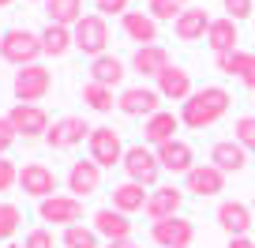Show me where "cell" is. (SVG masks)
Returning a JSON list of instances; mask_svg holds the SVG:
<instances>
[{
    "instance_id": "6da1fadb",
    "label": "cell",
    "mask_w": 255,
    "mask_h": 248,
    "mask_svg": "<svg viewBox=\"0 0 255 248\" xmlns=\"http://www.w3.org/2000/svg\"><path fill=\"white\" fill-rule=\"evenodd\" d=\"M229 105H233V98H229V90H225V87L191 90V98L184 102V109H180V124L203 132V128H210V124H218V120L229 113Z\"/></svg>"
},
{
    "instance_id": "7a4b0ae2",
    "label": "cell",
    "mask_w": 255,
    "mask_h": 248,
    "mask_svg": "<svg viewBox=\"0 0 255 248\" xmlns=\"http://www.w3.org/2000/svg\"><path fill=\"white\" fill-rule=\"evenodd\" d=\"M45 53V45H41V34H30L23 30V26H15V30H4V41H0V56L8 60V64H38V56Z\"/></svg>"
},
{
    "instance_id": "3957f363",
    "label": "cell",
    "mask_w": 255,
    "mask_h": 248,
    "mask_svg": "<svg viewBox=\"0 0 255 248\" xmlns=\"http://www.w3.org/2000/svg\"><path fill=\"white\" fill-rule=\"evenodd\" d=\"M124 173H128V181H139V184H146L150 188L154 181H158V173H161V162H158V151L154 147H146V143H135V147H128L124 151Z\"/></svg>"
},
{
    "instance_id": "277c9868",
    "label": "cell",
    "mask_w": 255,
    "mask_h": 248,
    "mask_svg": "<svg viewBox=\"0 0 255 248\" xmlns=\"http://www.w3.org/2000/svg\"><path fill=\"white\" fill-rule=\"evenodd\" d=\"M72 34H75V49L87 56H102L105 45H109V23H105V15H83L72 26Z\"/></svg>"
},
{
    "instance_id": "5b68a950",
    "label": "cell",
    "mask_w": 255,
    "mask_h": 248,
    "mask_svg": "<svg viewBox=\"0 0 255 248\" xmlns=\"http://www.w3.org/2000/svg\"><path fill=\"white\" fill-rule=\"evenodd\" d=\"M49 90H53V72H49L45 64L19 68V75H15V98H19V102H34V105H38Z\"/></svg>"
},
{
    "instance_id": "8992f818",
    "label": "cell",
    "mask_w": 255,
    "mask_h": 248,
    "mask_svg": "<svg viewBox=\"0 0 255 248\" xmlns=\"http://www.w3.org/2000/svg\"><path fill=\"white\" fill-rule=\"evenodd\" d=\"M87 143H90V162H98L102 169L120 166V162H124V143H120V132H113V128H94Z\"/></svg>"
},
{
    "instance_id": "52a82bcc",
    "label": "cell",
    "mask_w": 255,
    "mask_h": 248,
    "mask_svg": "<svg viewBox=\"0 0 255 248\" xmlns=\"http://www.w3.org/2000/svg\"><path fill=\"white\" fill-rule=\"evenodd\" d=\"M150 237L154 245L161 248H191V241H195V226L188 222V218H161V222L150 226Z\"/></svg>"
},
{
    "instance_id": "ba28073f",
    "label": "cell",
    "mask_w": 255,
    "mask_h": 248,
    "mask_svg": "<svg viewBox=\"0 0 255 248\" xmlns=\"http://www.w3.org/2000/svg\"><path fill=\"white\" fill-rule=\"evenodd\" d=\"M41 222H53V226H75L83 218V200L79 196H49V200H41L38 207Z\"/></svg>"
},
{
    "instance_id": "9c48e42d",
    "label": "cell",
    "mask_w": 255,
    "mask_h": 248,
    "mask_svg": "<svg viewBox=\"0 0 255 248\" xmlns=\"http://www.w3.org/2000/svg\"><path fill=\"white\" fill-rule=\"evenodd\" d=\"M19 184H23V192L34 196V200L56 196V173L49 166H41V162H26V166L19 169Z\"/></svg>"
},
{
    "instance_id": "30bf717a",
    "label": "cell",
    "mask_w": 255,
    "mask_h": 248,
    "mask_svg": "<svg viewBox=\"0 0 255 248\" xmlns=\"http://www.w3.org/2000/svg\"><path fill=\"white\" fill-rule=\"evenodd\" d=\"M8 120L23 139H34V136H41V132H49V113L41 109V105H34V102H19L15 109L8 113Z\"/></svg>"
},
{
    "instance_id": "8fae6325",
    "label": "cell",
    "mask_w": 255,
    "mask_h": 248,
    "mask_svg": "<svg viewBox=\"0 0 255 248\" xmlns=\"http://www.w3.org/2000/svg\"><path fill=\"white\" fill-rule=\"evenodd\" d=\"M90 132H94V128H90L83 117H64V120H56L53 128L45 132V139H49V147H53V151H68V147L90 139Z\"/></svg>"
},
{
    "instance_id": "7c38bea8",
    "label": "cell",
    "mask_w": 255,
    "mask_h": 248,
    "mask_svg": "<svg viewBox=\"0 0 255 248\" xmlns=\"http://www.w3.org/2000/svg\"><path fill=\"white\" fill-rule=\"evenodd\" d=\"M117 109L128 113V117H154L161 109V94L150 87H128L124 94L117 98Z\"/></svg>"
},
{
    "instance_id": "4fadbf2b",
    "label": "cell",
    "mask_w": 255,
    "mask_h": 248,
    "mask_svg": "<svg viewBox=\"0 0 255 248\" xmlns=\"http://www.w3.org/2000/svg\"><path fill=\"white\" fill-rule=\"evenodd\" d=\"M184 188L195 192V196H218L225 188V173L214 166V162H203V166H195V169L184 173Z\"/></svg>"
},
{
    "instance_id": "5bb4252c",
    "label": "cell",
    "mask_w": 255,
    "mask_h": 248,
    "mask_svg": "<svg viewBox=\"0 0 255 248\" xmlns=\"http://www.w3.org/2000/svg\"><path fill=\"white\" fill-rule=\"evenodd\" d=\"M252 215H255V211L248 207V203L225 200L222 207H218V226H222L229 237H248V230H252Z\"/></svg>"
},
{
    "instance_id": "9a60e30c",
    "label": "cell",
    "mask_w": 255,
    "mask_h": 248,
    "mask_svg": "<svg viewBox=\"0 0 255 248\" xmlns=\"http://www.w3.org/2000/svg\"><path fill=\"white\" fill-rule=\"evenodd\" d=\"M94 233H98V237H105L109 245H113V241H131V222H128L124 211L105 207V211H98V215H94Z\"/></svg>"
},
{
    "instance_id": "2e32d148",
    "label": "cell",
    "mask_w": 255,
    "mask_h": 248,
    "mask_svg": "<svg viewBox=\"0 0 255 248\" xmlns=\"http://www.w3.org/2000/svg\"><path fill=\"white\" fill-rule=\"evenodd\" d=\"M98 184H102V166L98 162H72V169H68V192L72 196H94Z\"/></svg>"
},
{
    "instance_id": "e0dca14e",
    "label": "cell",
    "mask_w": 255,
    "mask_h": 248,
    "mask_svg": "<svg viewBox=\"0 0 255 248\" xmlns=\"http://www.w3.org/2000/svg\"><path fill=\"white\" fill-rule=\"evenodd\" d=\"M176 128H180V117L158 109L154 117H146V124H143V143L146 147H161V143H169V139H176Z\"/></svg>"
},
{
    "instance_id": "ac0fdd59",
    "label": "cell",
    "mask_w": 255,
    "mask_h": 248,
    "mask_svg": "<svg viewBox=\"0 0 255 248\" xmlns=\"http://www.w3.org/2000/svg\"><path fill=\"white\" fill-rule=\"evenodd\" d=\"M154 151H158L161 169H169V173H188V169H195V154H191V147L184 143V139H169V143L154 147Z\"/></svg>"
},
{
    "instance_id": "d6986e66",
    "label": "cell",
    "mask_w": 255,
    "mask_h": 248,
    "mask_svg": "<svg viewBox=\"0 0 255 248\" xmlns=\"http://www.w3.org/2000/svg\"><path fill=\"white\" fill-rule=\"evenodd\" d=\"M120 23H124V34L131 41H139V45H154L158 41V19L150 11H124Z\"/></svg>"
},
{
    "instance_id": "ffe728a7",
    "label": "cell",
    "mask_w": 255,
    "mask_h": 248,
    "mask_svg": "<svg viewBox=\"0 0 255 248\" xmlns=\"http://www.w3.org/2000/svg\"><path fill=\"white\" fill-rule=\"evenodd\" d=\"M158 94L169 98V102H188L191 98V75L184 72V68L169 64L165 72L158 75Z\"/></svg>"
},
{
    "instance_id": "44dd1931",
    "label": "cell",
    "mask_w": 255,
    "mask_h": 248,
    "mask_svg": "<svg viewBox=\"0 0 255 248\" xmlns=\"http://www.w3.org/2000/svg\"><path fill=\"white\" fill-rule=\"evenodd\" d=\"M210 162H214L222 173H240V169L248 166V151L237 139H222V143L210 147Z\"/></svg>"
},
{
    "instance_id": "7402d4cb",
    "label": "cell",
    "mask_w": 255,
    "mask_h": 248,
    "mask_svg": "<svg viewBox=\"0 0 255 248\" xmlns=\"http://www.w3.org/2000/svg\"><path fill=\"white\" fill-rule=\"evenodd\" d=\"M180 203H184V192H176V188H154L150 200H146V218H150V222H161V218H176Z\"/></svg>"
},
{
    "instance_id": "603a6c76",
    "label": "cell",
    "mask_w": 255,
    "mask_h": 248,
    "mask_svg": "<svg viewBox=\"0 0 255 248\" xmlns=\"http://www.w3.org/2000/svg\"><path fill=\"white\" fill-rule=\"evenodd\" d=\"M131 68H135L139 75H154V79H158L169 68V49L165 45H139L135 56H131Z\"/></svg>"
},
{
    "instance_id": "cb8c5ba5",
    "label": "cell",
    "mask_w": 255,
    "mask_h": 248,
    "mask_svg": "<svg viewBox=\"0 0 255 248\" xmlns=\"http://www.w3.org/2000/svg\"><path fill=\"white\" fill-rule=\"evenodd\" d=\"M210 23H214V19H210L203 8H188V11L173 23V34H176L180 41H199L203 34L210 30Z\"/></svg>"
},
{
    "instance_id": "d4e9b609",
    "label": "cell",
    "mask_w": 255,
    "mask_h": 248,
    "mask_svg": "<svg viewBox=\"0 0 255 248\" xmlns=\"http://www.w3.org/2000/svg\"><path fill=\"white\" fill-rule=\"evenodd\" d=\"M237 41H240V34H237V19H214L210 23V30H207V45L214 49V56H222V53H233L237 49Z\"/></svg>"
},
{
    "instance_id": "484cf974",
    "label": "cell",
    "mask_w": 255,
    "mask_h": 248,
    "mask_svg": "<svg viewBox=\"0 0 255 248\" xmlns=\"http://www.w3.org/2000/svg\"><path fill=\"white\" fill-rule=\"evenodd\" d=\"M146 184L139 181H124L120 188H113V207L124 211V215H131V211H146V200H150V192H143Z\"/></svg>"
},
{
    "instance_id": "4316f807",
    "label": "cell",
    "mask_w": 255,
    "mask_h": 248,
    "mask_svg": "<svg viewBox=\"0 0 255 248\" xmlns=\"http://www.w3.org/2000/svg\"><path fill=\"white\" fill-rule=\"evenodd\" d=\"M90 79L102 83V87H117V83L124 79V64H120L117 56L102 53V56H94V64H90Z\"/></svg>"
},
{
    "instance_id": "83f0119b",
    "label": "cell",
    "mask_w": 255,
    "mask_h": 248,
    "mask_svg": "<svg viewBox=\"0 0 255 248\" xmlns=\"http://www.w3.org/2000/svg\"><path fill=\"white\" fill-rule=\"evenodd\" d=\"M49 23L56 26H75L83 19V0H45Z\"/></svg>"
},
{
    "instance_id": "f1b7e54d",
    "label": "cell",
    "mask_w": 255,
    "mask_h": 248,
    "mask_svg": "<svg viewBox=\"0 0 255 248\" xmlns=\"http://www.w3.org/2000/svg\"><path fill=\"white\" fill-rule=\"evenodd\" d=\"M41 45H45V53H49V56H64L68 49L75 45L72 26H56V23H49L45 30H41Z\"/></svg>"
},
{
    "instance_id": "f546056e",
    "label": "cell",
    "mask_w": 255,
    "mask_h": 248,
    "mask_svg": "<svg viewBox=\"0 0 255 248\" xmlns=\"http://www.w3.org/2000/svg\"><path fill=\"white\" fill-rule=\"evenodd\" d=\"M83 102H87L94 113H109L113 105H117V98H113V87H102V83L90 79L87 87H83Z\"/></svg>"
},
{
    "instance_id": "4dcf8cb0",
    "label": "cell",
    "mask_w": 255,
    "mask_h": 248,
    "mask_svg": "<svg viewBox=\"0 0 255 248\" xmlns=\"http://www.w3.org/2000/svg\"><path fill=\"white\" fill-rule=\"evenodd\" d=\"M146 11H150L158 23H176V19L188 11V0H150Z\"/></svg>"
},
{
    "instance_id": "1f68e13d",
    "label": "cell",
    "mask_w": 255,
    "mask_h": 248,
    "mask_svg": "<svg viewBox=\"0 0 255 248\" xmlns=\"http://www.w3.org/2000/svg\"><path fill=\"white\" fill-rule=\"evenodd\" d=\"M64 248H98V233H94V226H68L64 230Z\"/></svg>"
},
{
    "instance_id": "d6a6232c",
    "label": "cell",
    "mask_w": 255,
    "mask_h": 248,
    "mask_svg": "<svg viewBox=\"0 0 255 248\" xmlns=\"http://www.w3.org/2000/svg\"><path fill=\"white\" fill-rule=\"evenodd\" d=\"M248 64H252V53H240V49L218 56V72H225V75H244Z\"/></svg>"
},
{
    "instance_id": "836d02e7",
    "label": "cell",
    "mask_w": 255,
    "mask_h": 248,
    "mask_svg": "<svg viewBox=\"0 0 255 248\" xmlns=\"http://www.w3.org/2000/svg\"><path fill=\"white\" fill-rule=\"evenodd\" d=\"M19 222H23V215H19L15 203H0V241H8L19 230Z\"/></svg>"
},
{
    "instance_id": "e575fe53",
    "label": "cell",
    "mask_w": 255,
    "mask_h": 248,
    "mask_svg": "<svg viewBox=\"0 0 255 248\" xmlns=\"http://www.w3.org/2000/svg\"><path fill=\"white\" fill-rule=\"evenodd\" d=\"M237 143L244 147V151H255V117L237 120Z\"/></svg>"
},
{
    "instance_id": "d590c367",
    "label": "cell",
    "mask_w": 255,
    "mask_h": 248,
    "mask_svg": "<svg viewBox=\"0 0 255 248\" xmlns=\"http://www.w3.org/2000/svg\"><path fill=\"white\" fill-rule=\"evenodd\" d=\"M11 184H19V169H15V162L0 158V192H8Z\"/></svg>"
},
{
    "instance_id": "8d00e7d4",
    "label": "cell",
    "mask_w": 255,
    "mask_h": 248,
    "mask_svg": "<svg viewBox=\"0 0 255 248\" xmlns=\"http://www.w3.org/2000/svg\"><path fill=\"white\" fill-rule=\"evenodd\" d=\"M222 4H225V11H229V19H237V23H240V19H248V15H252V8H255L252 0H222Z\"/></svg>"
},
{
    "instance_id": "74e56055",
    "label": "cell",
    "mask_w": 255,
    "mask_h": 248,
    "mask_svg": "<svg viewBox=\"0 0 255 248\" xmlns=\"http://www.w3.org/2000/svg\"><path fill=\"white\" fill-rule=\"evenodd\" d=\"M15 136H19V132L11 128V120H8V117H0V158L8 154V147L15 143Z\"/></svg>"
},
{
    "instance_id": "f35d334b",
    "label": "cell",
    "mask_w": 255,
    "mask_h": 248,
    "mask_svg": "<svg viewBox=\"0 0 255 248\" xmlns=\"http://www.w3.org/2000/svg\"><path fill=\"white\" fill-rule=\"evenodd\" d=\"M23 248H53V233H49V230H34V233H26Z\"/></svg>"
},
{
    "instance_id": "ab89813d",
    "label": "cell",
    "mask_w": 255,
    "mask_h": 248,
    "mask_svg": "<svg viewBox=\"0 0 255 248\" xmlns=\"http://www.w3.org/2000/svg\"><path fill=\"white\" fill-rule=\"evenodd\" d=\"M94 4L102 15H124L128 11V0H94Z\"/></svg>"
},
{
    "instance_id": "60d3db41",
    "label": "cell",
    "mask_w": 255,
    "mask_h": 248,
    "mask_svg": "<svg viewBox=\"0 0 255 248\" xmlns=\"http://www.w3.org/2000/svg\"><path fill=\"white\" fill-rule=\"evenodd\" d=\"M240 79H244V87H252V90H255V53H252V64H248V72L240 75Z\"/></svg>"
},
{
    "instance_id": "b9f144b4",
    "label": "cell",
    "mask_w": 255,
    "mask_h": 248,
    "mask_svg": "<svg viewBox=\"0 0 255 248\" xmlns=\"http://www.w3.org/2000/svg\"><path fill=\"white\" fill-rule=\"evenodd\" d=\"M229 248H255L252 237H229Z\"/></svg>"
},
{
    "instance_id": "7bdbcfd3",
    "label": "cell",
    "mask_w": 255,
    "mask_h": 248,
    "mask_svg": "<svg viewBox=\"0 0 255 248\" xmlns=\"http://www.w3.org/2000/svg\"><path fill=\"white\" fill-rule=\"evenodd\" d=\"M105 248H139L135 241H113V245H105Z\"/></svg>"
},
{
    "instance_id": "ee69618b",
    "label": "cell",
    "mask_w": 255,
    "mask_h": 248,
    "mask_svg": "<svg viewBox=\"0 0 255 248\" xmlns=\"http://www.w3.org/2000/svg\"><path fill=\"white\" fill-rule=\"evenodd\" d=\"M8 4H11V0H0V8H8Z\"/></svg>"
},
{
    "instance_id": "f6af8a7d",
    "label": "cell",
    "mask_w": 255,
    "mask_h": 248,
    "mask_svg": "<svg viewBox=\"0 0 255 248\" xmlns=\"http://www.w3.org/2000/svg\"><path fill=\"white\" fill-rule=\"evenodd\" d=\"M0 41H4V30H0Z\"/></svg>"
},
{
    "instance_id": "bcb514c9",
    "label": "cell",
    "mask_w": 255,
    "mask_h": 248,
    "mask_svg": "<svg viewBox=\"0 0 255 248\" xmlns=\"http://www.w3.org/2000/svg\"><path fill=\"white\" fill-rule=\"evenodd\" d=\"M252 211H255V200H252Z\"/></svg>"
}]
</instances>
